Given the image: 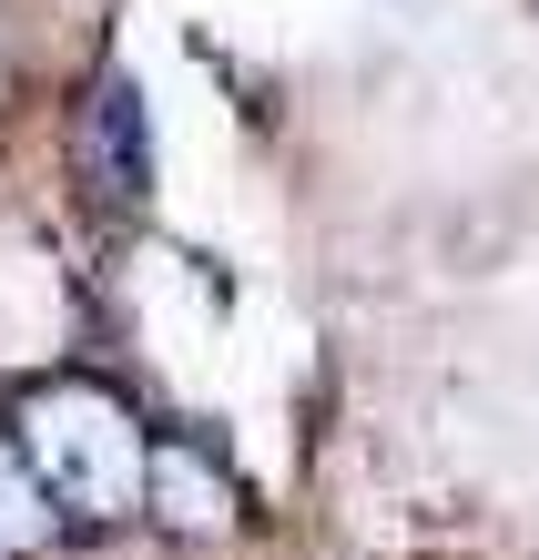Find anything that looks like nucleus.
<instances>
[{
  "instance_id": "obj_1",
  "label": "nucleus",
  "mask_w": 539,
  "mask_h": 560,
  "mask_svg": "<svg viewBox=\"0 0 539 560\" xmlns=\"http://www.w3.org/2000/svg\"><path fill=\"white\" fill-rule=\"evenodd\" d=\"M11 439L31 458V479L51 489L61 520H132L153 500V439L132 418L122 387L103 377H51L11 408Z\"/></svg>"
},
{
  "instance_id": "obj_2",
  "label": "nucleus",
  "mask_w": 539,
  "mask_h": 560,
  "mask_svg": "<svg viewBox=\"0 0 539 560\" xmlns=\"http://www.w3.org/2000/svg\"><path fill=\"white\" fill-rule=\"evenodd\" d=\"M153 520H163V530H194V540H204V530H224V520H234V489H214V500H204V448H194V439H163L153 448V500H143Z\"/></svg>"
},
{
  "instance_id": "obj_3",
  "label": "nucleus",
  "mask_w": 539,
  "mask_h": 560,
  "mask_svg": "<svg viewBox=\"0 0 539 560\" xmlns=\"http://www.w3.org/2000/svg\"><path fill=\"white\" fill-rule=\"evenodd\" d=\"M82 153H92V184L113 194H143V122H132V103H122V82H103L92 92V113H82Z\"/></svg>"
},
{
  "instance_id": "obj_4",
  "label": "nucleus",
  "mask_w": 539,
  "mask_h": 560,
  "mask_svg": "<svg viewBox=\"0 0 539 560\" xmlns=\"http://www.w3.org/2000/svg\"><path fill=\"white\" fill-rule=\"evenodd\" d=\"M61 530V510H51V489L31 479V458L21 439H0V560H21V550H42Z\"/></svg>"
}]
</instances>
